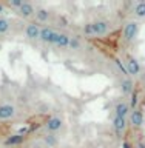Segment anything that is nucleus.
<instances>
[{"label": "nucleus", "instance_id": "nucleus-1", "mask_svg": "<svg viewBox=\"0 0 145 148\" xmlns=\"http://www.w3.org/2000/svg\"><path fill=\"white\" fill-rule=\"evenodd\" d=\"M111 29V23L108 20H96L91 23H87L83 26V34L85 36H105Z\"/></svg>", "mask_w": 145, "mask_h": 148}, {"label": "nucleus", "instance_id": "nucleus-2", "mask_svg": "<svg viewBox=\"0 0 145 148\" xmlns=\"http://www.w3.org/2000/svg\"><path fill=\"white\" fill-rule=\"evenodd\" d=\"M139 31H141V23L137 20H130L124 26V42L125 43H133L137 39Z\"/></svg>", "mask_w": 145, "mask_h": 148}, {"label": "nucleus", "instance_id": "nucleus-3", "mask_svg": "<svg viewBox=\"0 0 145 148\" xmlns=\"http://www.w3.org/2000/svg\"><path fill=\"white\" fill-rule=\"evenodd\" d=\"M69 40H71V37L68 34H65V32H59V31H53V34L49 37V42L48 45H54L57 46V48H68L69 46Z\"/></svg>", "mask_w": 145, "mask_h": 148}, {"label": "nucleus", "instance_id": "nucleus-4", "mask_svg": "<svg viewBox=\"0 0 145 148\" xmlns=\"http://www.w3.org/2000/svg\"><path fill=\"white\" fill-rule=\"evenodd\" d=\"M125 68H127L128 76H131V77H139L142 73L141 63H139L137 59H134L133 56H128L127 57V60H125Z\"/></svg>", "mask_w": 145, "mask_h": 148}, {"label": "nucleus", "instance_id": "nucleus-5", "mask_svg": "<svg viewBox=\"0 0 145 148\" xmlns=\"http://www.w3.org/2000/svg\"><path fill=\"white\" fill-rule=\"evenodd\" d=\"M40 31H42V26L39 23L31 22L25 28V37L30 40H40Z\"/></svg>", "mask_w": 145, "mask_h": 148}, {"label": "nucleus", "instance_id": "nucleus-6", "mask_svg": "<svg viewBox=\"0 0 145 148\" xmlns=\"http://www.w3.org/2000/svg\"><path fill=\"white\" fill-rule=\"evenodd\" d=\"M63 127V120L59 117V116H51V117H48V120L45 122V128H46V131L48 133H56V131H59L60 128Z\"/></svg>", "mask_w": 145, "mask_h": 148}, {"label": "nucleus", "instance_id": "nucleus-7", "mask_svg": "<svg viewBox=\"0 0 145 148\" xmlns=\"http://www.w3.org/2000/svg\"><path fill=\"white\" fill-rule=\"evenodd\" d=\"M130 123H131V127H134V128L144 127V123H145V116H144V113H142L139 108L133 110L131 113H130Z\"/></svg>", "mask_w": 145, "mask_h": 148}, {"label": "nucleus", "instance_id": "nucleus-8", "mask_svg": "<svg viewBox=\"0 0 145 148\" xmlns=\"http://www.w3.org/2000/svg\"><path fill=\"white\" fill-rule=\"evenodd\" d=\"M16 106L11 103H2L0 105V120H9L16 116Z\"/></svg>", "mask_w": 145, "mask_h": 148}, {"label": "nucleus", "instance_id": "nucleus-9", "mask_svg": "<svg viewBox=\"0 0 145 148\" xmlns=\"http://www.w3.org/2000/svg\"><path fill=\"white\" fill-rule=\"evenodd\" d=\"M130 110H131V108H130V105L127 103V102H125V100H120V102H118V103L114 105V116H116V117L127 119V116L131 113Z\"/></svg>", "mask_w": 145, "mask_h": 148}, {"label": "nucleus", "instance_id": "nucleus-10", "mask_svg": "<svg viewBox=\"0 0 145 148\" xmlns=\"http://www.w3.org/2000/svg\"><path fill=\"white\" fill-rule=\"evenodd\" d=\"M125 128H127V119H122V117H113V130L114 133L118 134L120 137L122 136V133L125 131Z\"/></svg>", "mask_w": 145, "mask_h": 148}, {"label": "nucleus", "instance_id": "nucleus-11", "mask_svg": "<svg viewBox=\"0 0 145 148\" xmlns=\"http://www.w3.org/2000/svg\"><path fill=\"white\" fill-rule=\"evenodd\" d=\"M19 14H20L22 17H31V16H34L36 14V8H34V5L30 3V2H23V5L20 8H19Z\"/></svg>", "mask_w": 145, "mask_h": 148}, {"label": "nucleus", "instance_id": "nucleus-12", "mask_svg": "<svg viewBox=\"0 0 145 148\" xmlns=\"http://www.w3.org/2000/svg\"><path fill=\"white\" fill-rule=\"evenodd\" d=\"M120 91H122L124 96H131L133 91H134V83L131 79L125 77L122 82H120Z\"/></svg>", "mask_w": 145, "mask_h": 148}, {"label": "nucleus", "instance_id": "nucleus-13", "mask_svg": "<svg viewBox=\"0 0 145 148\" xmlns=\"http://www.w3.org/2000/svg\"><path fill=\"white\" fill-rule=\"evenodd\" d=\"M133 16L137 20L145 18V2H136L133 5Z\"/></svg>", "mask_w": 145, "mask_h": 148}, {"label": "nucleus", "instance_id": "nucleus-14", "mask_svg": "<svg viewBox=\"0 0 145 148\" xmlns=\"http://www.w3.org/2000/svg\"><path fill=\"white\" fill-rule=\"evenodd\" d=\"M34 16H36V18H37L39 23H46L49 20V17H51V12L46 8H37Z\"/></svg>", "mask_w": 145, "mask_h": 148}, {"label": "nucleus", "instance_id": "nucleus-15", "mask_svg": "<svg viewBox=\"0 0 145 148\" xmlns=\"http://www.w3.org/2000/svg\"><path fill=\"white\" fill-rule=\"evenodd\" d=\"M9 29H11V20L6 17H0V36L6 34Z\"/></svg>", "mask_w": 145, "mask_h": 148}, {"label": "nucleus", "instance_id": "nucleus-16", "mask_svg": "<svg viewBox=\"0 0 145 148\" xmlns=\"http://www.w3.org/2000/svg\"><path fill=\"white\" fill-rule=\"evenodd\" d=\"M23 140H25V136H20V134H14V136L8 137L6 140H5V143H6V145H19V143H22Z\"/></svg>", "mask_w": 145, "mask_h": 148}, {"label": "nucleus", "instance_id": "nucleus-17", "mask_svg": "<svg viewBox=\"0 0 145 148\" xmlns=\"http://www.w3.org/2000/svg\"><path fill=\"white\" fill-rule=\"evenodd\" d=\"M43 140H45V143H46L49 148H54L56 145H57V139H56L54 134H46V136L43 137Z\"/></svg>", "mask_w": 145, "mask_h": 148}, {"label": "nucleus", "instance_id": "nucleus-18", "mask_svg": "<svg viewBox=\"0 0 145 148\" xmlns=\"http://www.w3.org/2000/svg\"><path fill=\"white\" fill-rule=\"evenodd\" d=\"M80 46H82V43H80V40L77 39V37H71V40H69V46L68 48H71V49H80Z\"/></svg>", "mask_w": 145, "mask_h": 148}, {"label": "nucleus", "instance_id": "nucleus-19", "mask_svg": "<svg viewBox=\"0 0 145 148\" xmlns=\"http://www.w3.org/2000/svg\"><path fill=\"white\" fill-rule=\"evenodd\" d=\"M114 63H116V65H118V68L120 69V71H122V74H124V76H125V77H128V73H127V68H125V65L122 63V60H120V59H114Z\"/></svg>", "mask_w": 145, "mask_h": 148}, {"label": "nucleus", "instance_id": "nucleus-20", "mask_svg": "<svg viewBox=\"0 0 145 148\" xmlns=\"http://www.w3.org/2000/svg\"><path fill=\"white\" fill-rule=\"evenodd\" d=\"M23 5V0H9L8 2V6H11V8H20Z\"/></svg>", "mask_w": 145, "mask_h": 148}, {"label": "nucleus", "instance_id": "nucleus-21", "mask_svg": "<svg viewBox=\"0 0 145 148\" xmlns=\"http://www.w3.org/2000/svg\"><path fill=\"white\" fill-rule=\"evenodd\" d=\"M136 106H137V96H136V94H131V102H130V108L136 110Z\"/></svg>", "mask_w": 145, "mask_h": 148}, {"label": "nucleus", "instance_id": "nucleus-22", "mask_svg": "<svg viewBox=\"0 0 145 148\" xmlns=\"http://www.w3.org/2000/svg\"><path fill=\"white\" fill-rule=\"evenodd\" d=\"M136 148H145V142H144V140H139L137 145H136Z\"/></svg>", "mask_w": 145, "mask_h": 148}, {"label": "nucleus", "instance_id": "nucleus-23", "mask_svg": "<svg viewBox=\"0 0 145 148\" xmlns=\"http://www.w3.org/2000/svg\"><path fill=\"white\" fill-rule=\"evenodd\" d=\"M122 148H131V145L128 142H122Z\"/></svg>", "mask_w": 145, "mask_h": 148}, {"label": "nucleus", "instance_id": "nucleus-24", "mask_svg": "<svg viewBox=\"0 0 145 148\" xmlns=\"http://www.w3.org/2000/svg\"><path fill=\"white\" fill-rule=\"evenodd\" d=\"M3 9H5V6H3V5H2V3H0V14H2V12H3Z\"/></svg>", "mask_w": 145, "mask_h": 148}]
</instances>
